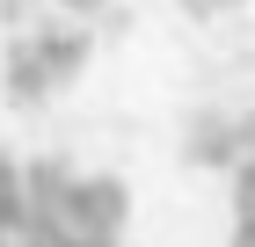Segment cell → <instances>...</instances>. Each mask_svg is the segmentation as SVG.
<instances>
[{"label": "cell", "instance_id": "obj_1", "mask_svg": "<svg viewBox=\"0 0 255 247\" xmlns=\"http://www.w3.org/2000/svg\"><path fill=\"white\" fill-rule=\"evenodd\" d=\"M131 189L66 153H0V247H124Z\"/></svg>", "mask_w": 255, "mask_h": 247}, {"label": "cell", "instance_id": "obj_2", "mask_svg": "<svg viewBox=\"0 0 255 247\" xmlns=\"http://www.w3.org/2000/svg\"><path fill=\"white\" fill-rule=\"evenodd\" d=\"M80 58H88V37L80 29H37V37H15L7 44V102H22V109H37L51 87H66V80L80 73Z\"/></svg>", "mask_w": 255, "mask_h": 247}, {"label": "cell", "instance_id": "obj_3", "mask_svg": "<svg viewBox=\"0 0 255 247\" xmlns=\"http://www.w3.org/2000/svg\"><path fill=\"white\" fill-rule=\"evenodd\" d=\"M226 247H255V116L241 124V167H234V240Z\"/></svg>", "mask_w": 255, "mask_h": 247}]
</instances>
